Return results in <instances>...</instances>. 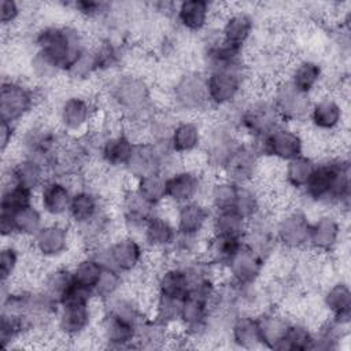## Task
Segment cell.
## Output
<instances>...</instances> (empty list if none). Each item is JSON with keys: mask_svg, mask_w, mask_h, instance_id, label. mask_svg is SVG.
Returning a JSON list of instances; mask_svg holds the SVG:
<instances>
[{"mask_svg": "<svg viewBox=\"0 0 351 351\" xmlns=\"http://www.w3.org/2000/svg\"><path fill=\"white\" fill-rule=\"evenodd\" d=\"M317 159L313 158L308 154H302L293 159H289L284 162L282 167V180L285 185L296 191L298 193L306 186L307 181L310 180L315 166H317Z\"/></svg>", "mask_w": 351, "mask_h": 351, "instance_id": "41", "label": "cell"}, {"mask_svg": "<svg viewBox=\"0 0 351 351\" xmlns=\"http://www.w3.org/2000/svg\"><path fill=\"white\" fill-rule=\"evenodd\" d=\"M71 282H73V276H71L70 266H56V267L48 269L43 274L40 288L44 289L48 295H51L59 303L60 296Z\"/></svg>", "mask_w": 351, "mask_h": 351, "instance_id": "53", "label": "cell"}, {"mask_svg": "<svg viewBox=\"0 0 351 351\" xmlns=\"http://www.w3.org/2000/svg\"><path fill=\"white\" fill-rule=\"evenodd\" d=\"M92 47L99 75L108 73L111 75L119 71L121 64L125 60V45L119 40L111 36H104L96 44H92Z\"/></svg>", "mask_w": 351, "mask_h": 351, "instance_id": "38", "label": "cell"}, {"mask_svg": "<svg viewBox=\"0 0 351 351\" xmlns=\"http://www.w3.org/2000/svg\"><path fill=\"white\" fill-rule=\"evenodd\" d=\"M10 240L4 243L0 251V280L1 284H11L14 277L16 276L21 266V250L19 247Z\"/></svg>", "mask_w": 351, "mask_h": 351, "instance_id": "56", "label": "cell"}, {"mask_svg": "<svg viewBox=\"0 0 351 351\" xmlns=\"http://www.w3.org/2000/svg\"><path fill=\"white\" fill-rule=\"evenodd\" d=\"M344 226L335 213H321L310 223L307 250L317 255L333 254L341 244Z\"/></svg>", "mask_w": 351, "mask_h": 351, "instance_id": "16", "label": "cell"}, {"mask_svg": "<svg viewBox=\"0 0 351 351\" xmlns=\"http://www.w3.org/2000/svg\"><path fill=\"white\" fill-rule=\"evenodd\" d=\"M228 111L226 118L237 130L240 137L245 136L250 141H256L277 128L281 122L269 95H255L241 99Z\"/></svg>", "mask_w": 351, "mask_h": 351, "instance_id": "4", "label": "cell"}, {"mask_svg": "<svg viewBox=\"0 0 351 351\" xmlns=\"http://www.w3.org/2000/svg\"><path fill=\"white\" fill-rule=\"evenodd\" d=\"M11 215L14 219L18 239L32 240L45 223V219H44L45 214L43 213V210L38 207L37 203L15 210L11 213Z\"/></svg>", "mask_w": 351, "mask_h": 351, "instance_id": "45", "label": "cell"}, {"mask_svg": "<svg viewBox=\"0 0 351 351\" xmlns=\"http://www.w3.org/2000/svg\"><path fill=\"white\" fill-rule=\"evenodd\" d=\"M134 191L155 207H160L166 202V174L151 173L133 181Z\"/></svg>", "mask_w": 351, "mask_h": 351, "instance_id": "48", "label": "cell"}, {"mask_svg": "<svg viewBox=\"0 0 351 351\" xmlns=\"http://www.w3.org/2000/svg\"><path fill=\"white\" fill-rule=\"evenodd\" d=\"M239 184L223 178L219 176V178L213 180L207 188H206V203L213 211L219 210H228L233 208L237 192H239Z\"/></svg>", "mask_w": 351, "mask_h": 351, "instance_id": "44", "label": "cell"}, {"mask_svg": "<svg viewBox=\"0 0 351 351\" xmlns=\"http://www.w3.org/2000/svg\"><path fill=\"white\" fill-rule=\"evenodd\" d=\"M211 215L213 210L208 204L202 199H196L176 206L173 221L178 233L203 237L210 228Z\"/></svg>", "mask_w": 351, "mask_h": 351, "instance_id": "26", "label": "cell"}, {"mask_svg": "<svg viewBox=\"0 0 351 351\" xmlns=\"http://www.w3.org/2000/svg\"><path fill=\"white\" fill-rule=\"evenodd\" d=\"M269 97L282 123L296 125L307 121L313 96L299 90L287 78L274 82Z\"/></svg>", "mask_w": 351, "mask_h": 351, "instance_id": "12", "label": "cell"}, {"mask_svg": "<svg viewBox=\"0 0 351 351\" xmlns=\"http://www.w3.org/2000/svg\"><path fill=\"white\" fill-rule=\"evenodd\" d=\"M37 202V193L18 182H3L0 195V211L12 213Z\"/></svg>", "mask_w": 351, "mask_h": 351, "instance_id": "50", "label": "cell"}, {"mask_svg": "<svg viewBox=\"0 0 351 351\" xmlns=\"http://www.w3.org/2000/svg\"><path fill=\"white\" fill-rule=\"evenodd\" d=\"M85 21H106L114 11L112 4L101 0H77L66 4Z\"/></svg>", "mask_w": 351, "mask_h": 351, "instance_id": "55", "label": "cell"}, {"mask_svg": "<svg viewBox=\"0 0 351 351\" xmlns=\"http://www.w3.org/2000/svg\"><path fill=\"white\" fill-rule=\"evenodd\" d=\"M228 339L236 348L254 350L262 347L261 329L256 314L239 313L236 314L228 328Z\"/></svg>", "mask_w": 351, "mask_h": 351, "instance_id": "34", "label": "cell"}, {"mask_svg": "<svg viewBox=\"0 0 351 351\" xmlns=\"http://www.w3.org/2000/svg\"><path fill=\"white\" fill-rule=\"evenodd\" d=\"M32 45L34 52L43 55L63 73L74 56L89 44L75 26L48 23L34 30Z\"/></svg>", "mask_w": 351, "mask_h": 351, "instance_id": "3", "label": "cell"}, {"mask_svg": "<svg viewBox=\"0 0 351 351\" xmlns=\"http://www.w3.org/2000/svg\"><path fill=\"white\" fill-rule=\"evenodd\" d=\"M63 75L67 81L75 85L86 84L95 77H99L93 47L88 45L81 52H78V55H75L64 69Z\"/></svg>", "mask_w": 351, "mask_h": 351, "instance_id": "42", "label": "cell"}, {"mask_svg": "<svg viewBox=\"0 0 351 351\" xmlns=\"http://www.w3.org/2000/svg\"><path fill=\"white\" fill-rule=\"evenodd\" d=\"M171 329L147 315L137 326V348H159L170 340Z\"/></svg>", "mask_w": 351, "mask_h": 351, "instance_id": "46", "label": "cell"}, {"mask_svg": "<svg viewBox=\"0 0 351 351\" xmlns=\"http://www.w3.org/2000/svg\"><path fill=\"white\" fill-rule=\"evenodd\" d=\"M204 136V126L196 118H178L174 125L169 143L174 154L185 158L202 149Z\"/></svg>", "mask_w": 351, "mask_h": 351, "instance_id": "32", "label": "cell"}, {"mask_svg": "<svg viewBox=\"0 0 351 351\" xmlns=\"http://www.w3.org/2000/svg\"><path fill=\"white\" fill-rule=\"evenodd\" d=\"M137 325L111 313H100L97 321V340L106 348H137Z\"/></svg>", "mask_w": 351, "mask_h": 351, "instance_id": "21", "label": "cell"}, {"mask_svg": "<svg viewBox=\"0 0 351 351\" xmlns=\"http://www.w3.org/2000/svg\"><path fill=\"white\" fill-rule=\"evenodd\" d=\"M108 247L114 269L126 277L136 274L143 269L147 258V248L140 237L123 233L111 239Z\"/></svg>", "mask_w": 351, "mask_h": 351, "instance_id": "18", "label": "cell"}, {"mask_svg": "<svg viewBox=\"0 0 351 351\" xmlns=\"http://www.w3.org/2000/svg\"><path fill=\"white\" fill-rule=\"evenodd\" d=\"M256 318L261 329L262 347L277 351L292 318H289L278 307H267L261 310L256 313Z\"/></svg>", "mask_w": 351, "mask_h": 351, "instance_id": "35", "label": "cell"}, {"mask_svg": "<svg viewBox=\"0 0 351 351\" xmlns=\"http://www.w3.org/2000/svg\"><path fill=\"white\" fill-rule=\"evenodd\" d=\"M285 78L299 90L314 97L325 82L326 71L322 62L314 58H299L289 66Z\"/></svg>", "mask_w": 351, "mask_h": 351, "instance_id": "30", "label": "cell"}, {"mask_svg": "<svg viewBox=\"0 0 351 351\" xmlns=\"http://www.w3.org/2000/svg\"><path fill=\"white\" fill-rule=\"evenodd\" d=\"M51 177L52 176L47 165L27 156H18L11 160L3 171V182H18L36 193Z\"/></svg>", "mask_w": 351, "mask_h": 351, "instance_id": "23", "label": "cell"}, {"mask_svg": "<svg viewBox=\"0 0 351 351\" xmlns=\"http://www.w3.org/2000/svg\"><path fill=\"white\" fill-rule=\"evenodd\" d=\"M29 335H32V326L26 317L5 311L0 313V346L3 350L14 348L18 341Z\"/></svg>", "mask_w": 351, "mask_h": 351, "instance_id": "43", "label": "cell"}, {"mask_svg": "<svg viewBox=\"0 0 351 351\" xmlns=\"http://www.w3.org/2000/svg\"><path fill=\"white\" fill-rule=\"evenodd\" d=\"M74 237L73 226L69 222L52 219L45 222L37 234L29 240L33 252L44 261H53L69 252Z\"/></svg>", "mask_w": 351, "mask_h": 351, "instance_id": "13", "label": "cell"}, {"mask_svg": "<svg viewBox=\"0 0 351 351\" xmlns=\"http://www.w3.org/2000/svg\"><path fill=\"white\" fill-rule=\"evenodd\" d=\"M104 99L110 111L123 121L128 130L140 129L158 108L147 78L130 71H118L107 78Z\"/></svg>", "mask_w": 351, "mask_h": 351, "instance_id": "1", "label": "cell"}, {"mask_svg": "<svg viewBox=\"0 0 351 351\" xmlns=\"http://www.w3.org/2000/svg\"><path fill=\"white\" fill-rule=\"evenodd\" d=\"M243 244L244 241L241 239L210 234L204 243L203 256L218 270L223 271Z\"/></svg>", "mask_w": 351, "mask_h": 351, "instance_id": "39", "label": "cell"}, {"mask_svg": "<svg viewBox=\"0 0 351 351\" xmlns=\"http://www.w3.org/2000/svg\"><path fill=\"white\" fill-rule=\"evenodd\" d=\"M18 126L19 125L1 121V125H0V148H1V154L3 155H5L7 151L16 141L18 134H19Z\"/></svg>", "mask_w": 351, "mask_h": 351, "instance_id": "59", "label": "cell"}, {"mask_svg": "<svg viewBox=\"0 0 351 351\" xmlns=\"http://www.w3.org/2000/svg\"><path fill=\"white\" fill-rule=\"evenodd\" d=\"M159 211L158 207L141 197L134 188H125L119 197V218L125 233L140 237L147 221Z\"/></svg>", "mask_w": 351, "mask_h": 351, "instance_id": "19", "label": "cell"}, {"mask_svg": "<svg viewBox=\"0 0 351 351\" xmlns=\"http://www.w3.org/2000/svg\"><path fill=\"white\" fill-rule=\"evenodd\" d=\"M233 210H236L250 222L251 219L266 213L263 210V193L255 184L240 185Z\"/></svg>", "mask_w": 351, "mask_h": 351, "instance_id": "49", "label": "cell"}, {"mask_svg": "<svg viewBox=\"0 0 351 351\" xmlns=\"http://www.w3.org/2000/svg\"><path fill=\"white\" fill-rule=\"evenodd\" d=\"M38 86H33L18 78H3L0 85V121L19 125L43 96Z\"/></svg>", "mask_w": 351, "mask_h": 351, "instance_id": "9", "label": "cell"}, {"mask_svg": "<svg viewBox=\"0 0 351 351\" xmlns=\"http://www.w3.org/2000/svg\"><path fill=\"white\" fill-rule=\"evenodd\" d=\"M311 219L299 207L285 208L273 219V233L280 248L299 252L307 248Z\"/></svg>", "mask_w": 351, "mask_h": 351, "instance_id": "11", "label": "cell"}, {"mask_svg": "<svg viewBox=\"0 0 351 351\" xmlns=\"http://www.w3.org/2000/svg\"><path fill=\"white\" fill-rule=\"evenodd\" d=\"M138 140L123 126L110 132L99 149L97 159L110 170L123 171Z\"/></svg>", "mask_w": 351, "mask_h": 351, "instance_id": "22", "label": "cell"}, {"mask_svg": "<svg viewBox=\"0 0 351 351\" xmlns=\"http://www.w3.org/2000/svg\"><path fill=\"white\" fill-rule=\"evenodd\" d=\"M248 229V221L241 217L236 210H219L213 211L210 221V234L244 239Z\"/></svg>", "mask_w": 351, "mask_h": 351, "instance_id": "40", "label": "cell"}, {"mask_svg": "<svg viewBox=\"0 0 351 351\" xmlns=\"http://www.w3.org/2000/svg\"><path fill=\"white\" fill-rule=\"evenodd\" d=\"M73 192L66 177H51L37 192V204L45 215L53 219L67 217Z\"/></svg>", "mask_w": 351, "mask_h": 351, "instance_id": "24", "label": "cell"}, {"mask_svg": "<svg viewBox=\"0 0 351 351\" xmlns=\"http://www.w3.org/2000/svg\"><path fill=\"white\" fill-rule=\"evenodd\" d=\"M206 188V180L199 169L181 166L166 174V202L174 206L202 199Z\"/></svg>", "mask_w": 351, "mask_h": 351, "instance_id": "15", "label": "cell"}, {"mask_svg": "<svg viewBox=\"0 0 351 351\" xmlns=\"http://www.w3.org/2000/svg\"><path fill=\"white\" fill-rule=\"evenodd\" d=\"M99 107L95 99L82 92L66 95L58 104L56 126L69 137L89 130L97 121Z\"/></svg>", "mask_w": 351, "mask_h": 351, "instance_id": "8", "label": "cell"}, {"mask_svg": "<svg viewBox=\"0 0 351 351\" xmlns=\"http://www.w3.org/2000/svg\"><path fill=\"white\" fill-rule=\"evenodd\" d=\"M96 302L93 289L84 287L73 280L59 299V306L66 304H93Z\"/></svg>", "mask_w": 351, "mask_h": 351, "instance_id": "57", "label": "cell"}, {"mask_svg": "<svg viewBox=\"0 0 351 351\" xmlns=\"http://www.w3.org/2000/svg\"><path fill=\"white\" fill-rule=\"evenodd\" d=\"M241 141L243 138L226 118L204 126L200 149L204 167L214 174H219L225 162Z\"/></svg>", "mask_w": 351, "mask_h": 351, "instance_id": "7", "label": "cell"}, {"mask_svg": "<svg viewBox=\"0 0 351 351\" xmlns=\"http://www.w3.org/2000/svg\"><path fill=\"white\" fill-rule=\"evenodd\" d=\"M350 324H346L329 314L314 329L313 351H336L347 339Z\"/></svg>", "mask_w": 351, "mask_h": 351, "instance_id": "37", "label": "cell"}, {"mask_svg": "<svg viewBox=\"0 0 351 351\" xmlns=\"http://www.w3.org/2000/svg\"><path fill=\"white\" fill-rule=\"evenodd\" d=\"M314 329L303 321L292 318L277 351H313Z\"/></svg>", "mask_w": 351, "mask_h": 351, "instance_id": "47", "label": "cell"}, {"mask_svg": "<svg viewBox=\"0 0 351 351\" xmlns=\"http://www.w3.org/2000/svg\"><path fill=\"white\" fill-rule=\"evenodd\" d=\"M189 289V276L184 266L166 262L154 277V293L184 299Z\"/></svg>", "mask_w": 351, "mask_h": 351, "instance_id": "33", "label": "cell"}, {"mask_svg": "<svg viewBox=\"0 0 351 351\" xmlns=\"http://www.w3.org/2000/svg\"><path fill=\"white\" fill-rule=\"evenodd\" d=\"M177 233L178 232L174 221L158 211L147 221L140 239L145 245L147 252H158L165 255L174 243Z\"/></svg>", "mask_w": 351, "mask_h": 351, "instance_id": "31", "label": "cell"}, {"mask_svg": "<svg viewBox=\"0 0 351 351\" xmlns=\"http://www.w3.org/2000/svg\"><path fill=\"white\" fill-rule=\"evenodd\" d=\"M0 234H1V239L4 241L18 239L11 213L0 211Z\"/></svg>", "mask_w": 351, "mask_h": 351, "instance_id": "60", "label": "cell"}, {"mask_svg": "<svg viewBox=\"0 0 351 351\" xmlns=\"http://www.w3.org/2000/svg\"><path fill=\"white\" fill-rule=\"evenodd\" d=\"M308 125L319 134L333 136L341 130L346 121V107L341 99L335 95H325L313 99L308 115Z\"/></svg>", "mask_w": 351, "mask_h": 351, "instance_id": "17", "label": "cell"}, {"mask_svg": "<svg viewBox=\"0 0 351 351\" xmlns=\"http://www.w3.org/2000/svg\"><path fill=\"white\" fill-rule=\"evenodd\" d=\"M181 302H182V299H176V298H169V296L154 293L149 315L152 318H155L156 321H159L160 324L166 325L167 328L173 329L174 325H178Z\"/></svg>", "mask_w": 351, "mask_h": 351, "instance_id": "51", "label": "cell"}, {"mask_svg": "<svg viewBox=\"0 0 351 351\" xmlns=\"http://www.w3.org/2000/svg\"><path fill=\"white\" fill-rule=\"evenodd\" d=\"M266 263L248 247H243L232 258V261L225 267L223 273L228 280L239 285H255L263 276Z\"/></svg>", "mask_w": 351, "mask_h": 351, "instance_id": "29", "label": "cell"}, {"mask_svg": "<svg viewBox=\"0 0 351 351\" xmlns=\"http://www.w3.org/2000/svg\"><path fill=\"white\" fill-rule=\"evenodd\" d=\"M262 160L250 141H241L225 162L219 176L239 185L255 184L261 174Z\"/></svg>", "mask_w": 351, "mask_h": 351, "instance_id": "14", "label": "cell"}, {"mask_svg": "<svg viewBox=\"0 0 351 351\" xmlns=\"http://www.w3.org/2000/svg\"><path fill=\"white\" fill-rule=\"evenodd\" d=\"M321 303L326 314L350 324L351 322V288L347 280H335L321 296Z\"/></svg>", "mask_w": 351, "mask_h": 351, "instance_id": "36", "label": "cell"}, {"mask_svg": "<svg viewBox=\"0 0 351 351\" xmlns=\"http://www.w3.org/2000/svg\"><path fill=\"white\" fill-rule=\"evenodd\" d=\"M218 32L225 44L245 51L255 32V18L245 10L229 11L222 16Z\"/></svg>", "mask_w": 351, "mask_h": 351, "instance_id": "27", "label": "cell"}, {"mask_svg": "<svg viewBox=\"0 0 351 351\" xmlns=\"http://www.w3.org/2000/svg\"><path fill=\"white\" fill-rule=\"evenodd\" d=\"M204 74L211 110H228L244 97L251 71L250 66H244L229 70H213Z\"/></svg>", "mask_w": 351, "mask_h": 351, "instance_id": "6", "label": "cell"}, {"mask_svg": "<svg viewBox=\"0 0 351 351\" xmlns=\"http://www.w3.org/2000/svg\"><path fill=\"white\" fill-rule=\"evenodd\" d=\"M95 324L93 304L59 306L55 329L63 340H80Z\"/></svg>", "mask_w": 351, "mask_h": 351, "instance_id": "20", "label": "cell"}, {"mask_svg": "<svg viewBox=\"0 0 351 351\" xmlns=\"http://www.w3.org/2000/svg\"><path fill=\"white\" fill-rule=\"evenodd\" d=\"M104 210H107L106 202L99 191L88 185L77 186L73 192L66 218L69 223L75 228L95 219Z\"/></svg>", "mask_w": 351, "mask_h": 351, "instance_id": "28", "label": "cell"}, {"mask_svg": "<svg viewBox=\"0 0 351 351\" xmlns=\"http://www.w3.org/2000/svg\"><path fill=\"white\" fill-rule=\"evenodd\" d=\"M214 4L206 0H184L176 4L174 21L181 32L202 34L210 29Z\"/></svg>", "mask_w": 351, "mask_h": 351, "instance_id": "25", "label": "cell"}, {"mask_svg": "<svg viewBox=\"0 0 351 351\" xmlns=\"http://www.w3.org/2000/svg\"><path fill=\"white\" fill-rule=\"evenodd\" d=\"M307 203L348 213L351 202V170L346 155H333L317 162V166L299 192Z\"/></svg>", "mask_w": 351, "mask_h": 351, "instance_id": "2", "label": "cell"}, {"mask_svg": "<svg viewBox=\"0 0 351 351\" xmlns=\"http://www.w3.org/2000/svg\"><path fill=\"white\" fill-rule=\"evenodd\" d=\"M126 276L118 271L117 269H104L97 284L93 288V293L97 302L104 303L122 291H125L126 285Z\"/></svg>", "mask_w": 351, "mask_h": 351, "instance_id": "52", "label": "cell"}, {"mask_svg": "<svg viewBox=\"0 0 351 351\" xmlns=\"http://www.w3.org/2000/svg\"><path fill=\"white\" fill-rule=\"evenodd\" d=\"M70 269L73 280L90 289L95 288L104 270V267L88 254H84L81 258H78L75 263L70 266Z\"/></svg>", "mask_w": 351, "mask_h": 351, "instance_id": "54", "label": "cell"}, {"mask_svg": "<svg viewBox=\"0 0 351 351\" xmlns=\"http://www.w3.org/2000/svg\"><path fill=\"white\" fill-rule=\"evenodd\" d=\"M170 108L177 115L196 118L211 110L206 89V74L203 70H181L169 88Z\"/></svg>", "mask_w": 351, "mask_h": 351, "instance_id": "5", "label": "cell"}, {"mask_svg": "<svg viewBox=\"0 0 351 351\" xmlns=\"http://www.w3.org/2000/svg\"><path fill=\"white\" fill-rule=\"evenodd\" d=\"M23 14V7L15 0L0 1V22L3 29H11L15 26Z\"/></svg>", "mask_w": 351, "mask_h": 351, "instance_id": "58", "label": "cell"}, {"mask_svg": "<svg viewBox=\"0 0 351 351\" xmlns=\"http://www.w3.org/2000/svg\"><path fill=\"white\" fill-rule=\"evenodd\" d=\"M262 159H271L284 163L304 154L306 140L293 125L280 123L271 132L256 141H250Z\"/></svg>", "mask_w": 351, "mask_h": 351, "instance_id": "10", "label": "cell"}]
</instances>
